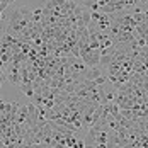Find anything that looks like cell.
<instances>
[{"mask_svg":"<svg viewBox=\"0 0 148 148\" xmlns=\"http://www.w3.org/2000/svg\"><path fill=\"white\" fill-rule=\"evenodd\" d=\"M19 89H21V92L24 94V95H27V97H31L32 99V95H34V87H32V82H21V85H19Z\"/></svg>","mask_w":148,"mask_h":148,"instance_id":"cell-1","label":"cell"},{"mask_svg":"<svg viewBox=\"0 0 148 148\" xmlns=\"http://www.w3.org/2000/svg\"><path fill=\"white\" fill-rule=\"evenodd\" d=\"M19 12H21V15H22L26 21H32V9L22 5V7H19Z\"/></svg>","mask_w":148,"mask_h":148,"instance_id":"cell-2","label":"cell"},{"mask_svg":"<svg viewBox=\"0 0 148 148\" xmlns=\"http://www.w3.org/2000/svg\"><path fill=\"white\" fill-rule=\"evenodd\" d=\"M45 15H43V9L39 7V9H32V21L34 22H41V19H43Z\"/></svg>","mask_w":148,"mask_h":148,"instance_id":"cell-3","label":"cell"},{"mask_svg":"<svg viewBox=\"0 0 148 148\" xmlns=\"http://www.w3.org/2000/svg\"><path fill=\"white\" fill-rule=\"evenodd\" d=\"M75 148H84V140H78V138H77V143H75Z\"/></svg>","mask_w":148,"mask_h":148,"instance_id":"cell-4","label":"cell"},{"mask_svg":"<svg viewBox=\"0 0 148 148\" xmlns=\"http://www.w3.org/2000/svg\"><path fill=\"white\" fill-rule=\"evenodd\" d=\"M143 15H145V17L148 19V9H145V10H143Z\"/></svg>","mask_w":148,"mask_h":148,"instance_id":"cell-5","label":"cell"},{"mask_svg":"<svg viewBox=\"0 0 148 148\" xmlns=\"http://www.w3.org/2000/svg\"><path fill=\"white\" fill-rule=\"evenodd\" d=\"M0 19H2V10H0Z\"/></svg>","mask_w":148,"mask_h":148,"instance_id":"cell-6","label":"cell"}]
</instances>
